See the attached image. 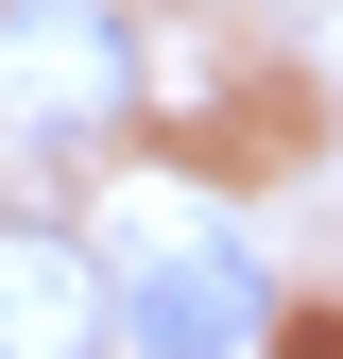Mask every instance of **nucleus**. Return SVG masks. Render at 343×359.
<instances>
[{"instance_id": "1", "label": "nucleus", "mask_w": 343, "mask_h": 359, "mask_svg": "<svg viewBox=\"0 0 343 359\" xmlns=\"http://www.w3.org/2000/svg\"><path fill=\"white\" fill-rule=\"evenodd\" d=\"M103 308H120V359H257L275 342V274L224 222H138L103 257Z\"/></svg>"}, {"instance_id": "2", "label": "nucleus", "mask_w": 343, "mask_h": 359, "mask_svg": "<svg viewBox=\"0 0 343 359\" xmlns=\"http://www.w3.org/2000/svg\"><path fill=\"white\" fill-rule=\"evenodd\" d=\"M138 103H155V69H138V34H120L103 0H0V137L86 154Z\"/></svg>"}, {"instance_id": "3", "label": "nucleus", "mask_w": 343, "mask_h": 359, "mask_svg": "<svg viewBox=\"0 0 343 359\" xmlns=\"http://www.w3.org/2000/svg\"><path fill=\"white\" fill-rule=\"evenodd\" d=\"M0 359H120V308H103V240L69 222H0Z\"/></svg>"}]
</instances>
